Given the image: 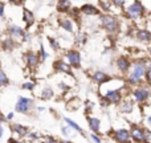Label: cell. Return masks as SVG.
<instances>
[{"mask_svg":"<svg viewBox=\"0 0 151 143\" xmlns=\"http://www.w3.org/2000/svg\"><path fill=\"white\" fill-rule=\"evenodd\" d=\"M102 23H104V27L109 32H115L118 28L117 21H115L111 16H104V17H102Z\"/></svg>","mask_w":151,"mask_h":143,"instance_id":"cell-1","label":"cell"},{"mask_svg":"<svg viewBox=\"0 0 151 143\" xmlns=\"http://www.w3.org/2000/svg\"><path fill=\"white\" fill-rule=\"evenodd\" d=\"M142 13H143V7H142V4H141L139 1H137V3H134V4H131L130 8H129V15H130L133 19L139 17Z\"/></svg>","mask_w":151,"mask_h":143,"instance_id":"cell-2","label":"cell"},{"mask_svg":"<svg viewBox=\"0 0 151 143\" xmlns=\"http://www.w3.org/2000/svg\"><path fill=\"white\" fill-rule=\"evenodd\" d=\"M29 105H31V99L21 97V98L19 99L17 105H16V110L20 111V113H27L28 111V109H29Z\"/></svg>","mask_w":151,"mask_h":143,"instance_id":"cell-3","label":"cell"},{"mask_svg":"<svg viewBox=\"0 0 151 143\" xmlns=\"http://www.w3.org/2000/svg\"><path fill=\"white\" fill-rule=\"evenodd\" d=\"M143 73H145V66L143 65H137L135 68H134V72L131 73V75H130V80L133 81L134 83L135 82H138L139 80H141V77L143 75Z\"/></svg>","mask_w":151,"mask_h":143,"instance_id":"cell-4","label":"cell"},{"mask_svg":"<svg viewBox=\"0 0 151 143\" xmlns=\"http://www.w3.org/2000/svg\"><path fill=\"white\" fill-rule=\"evenodd\" d=\"M68 60L74 68H78L81 63V57H80V53L76 52V50H72V52L68 53Z\"/></svg>","mask_w":151,"mask_h":143,"instance_id":"cell-5","label":"cell"},{"mask_svg":"<svg viewBox=\"0 0 151 143\" xmlns=\"http://www.w3.org/2000/svg\"><path fill=\"white\" fill-rule=\"evenodd\" d=\"M115 139H117L118 142H122V143H126L129 142V133L127 130H118L117 133H115Z\"/></svg>","mask_w":151,"mask_h":143,"instance_id":"cell-6","label":"cell"},{"mask_svg":"<svg viewBox=\"0 0 151 143\" xmlns=\"http://www.w3.org/2000/svg\"><path fill=\"white\" fill-rule=\"evenodd\" d=\"M134 96H135V98L138 101H145L149 97V90L147 89H138V90H135Z\"/></svg>","mask_w":151,"mask_h":143,"instance_id":"cell-7","label":"cell"},{"mask_svg":"<svg viewBox=\"0 0 151 143\" xmlns=\"http://www.w3.org/2000/svg\"><path fill=\"white\" fill-rule=\"evenodd\" d=\"M131 135H133V138L135 139V141H138V142L145 141V131L141 130V129H133Z\"/></svg>","mask_w":151,"mask_h":143,"instance_id":"cell-8","label":"cell"},{"mask_svg":"<svg viewBox=\"0 0 151 143\" xmlns=\"http://www.w3.org/2000/svg\"><path fill=\"white\" fill-rule=\"evenodd\" d=\"M106 97L109 98V101L118 102V101H119V98H121V94H119V91H118V90H110V91H107Z\"/></svg>","mask_w":151,"mask_h":143,"instance_id":"cell-9","label":"cell"},{"mask_svg":"<svg viewBox=\"0 0 151 143\" xmlns=\"http://www.w3.org/2000/svg\"><path fill=\"white\" fill-rule=\"evenodd\" d=\"M27 63H28V65L31 66V68H35V66L37 65V63H39V58H37L36 55L29 53V55L27 56Z\"/></svg>","mask_w":151,"mask_h":143,"instance_id":"cell-10","label":"cell"},{"mask_svg":"<svg viewBox=\"0 0 151 143\" xmlns=\"http://www.w3.org/2000/svg\"><path fill=\"white\" fill-rule=\"evenodd\" d=\"M81 11H82V13H86V15H97V13H98V11H97L93 5H89V4L83 5V7L81 8Z\"/></svg>","mask_w":151,"mask_h":143,"instance_id":"cell-11","label":"cell"},{"mask_svg":"<svg viewBox=\"0 0 151 143\" xmlns=\"http://www.w3.org/2000/svg\"><path fill=\"white\" fill-rule=\"evenodd\" d=\"M89 126L93 131H98L99 129V119L97 118H89Z\"/></svg>","mask_w":151,"mask_h":143,"instance_id":"cell-12","label":"cell"},{"mask_svg":"<svg viewBox=\"0 0 151 143\" xmlns=\"http://www.w3.org/2000/svg\"><path fill=\"white\" fill-rule=\"evenodd\" d=\"M117 65H118V68L121 69V70H127V68H129V61L126 60V58H119L118 60V63H117Z\"/></svg>","mask_w":151,"mask_h":143,"instance_id":"cell-13","label":"cell"},{"mask_svg":"<svg viewBox=\"0 0 151 143\" xmlns=\"http://www.w3.org/2000/svg\"><path fill=\"white\" fill-rule=\"evenodd\" d=\"M94 80L97 81V82H105V81H107L109 80V77H107L105 73H101V72H98V73H96L94 74Z\"/></svg>","mask_w":151,"mask_h":143,"instance_id":"cell-14","label":"cell"},{"mask_svg":"<svg viewBox=\"0 0 151 143\" xmlns=\"http://www.w3.org/2000/svg\"><path fill=\"white\" fill-rule=\"evenodd\" d=\"M24 21H25L28 25H31V24L33 23V15L27 9H24Z\"/></svg>","mask_w":151,"mask_h":143,"instance_id":"cell-15","label":"cell"},{"mask_svg":"<svg viewBox=\"0 0 151 143\" xmlns=\"http://www.w3.org/2000/svg\"><path fill=\"white\" fill-rule=\"evenodd\" d=\"M56 68L58 69V70H63V72H66V73H70V68H69L68 65H65L64 63H56Z\"/></svg>","mask_w":151,"mask_h":143,"instance_id":"cell-16","label":"cell"},{"mask_svg":"<svg viewBox=\"0 0 151 143\" xmlns=\"http://www.w3.org/2000/svg\"><path fill=\"white\" fill-rule=\"evenodd\" d=\"M139 39L143 40V41H149V40H151L150 32H147V31H141V32H139Z\"/></svg>","mask_w":151,"mask_h":143,"instance_id":"cell-17","label":"cell"},{"mask_svg":"<svg viewBox=\"0 0 151 143\" xmlns=\"http://www.w3.org/2000/svg\"><path fill=\"white\" fill-rule=\"evenodd\" d=\"M9 32L13 36H21V34H24V32L21 31V28H19V27H11Z\"/></svg>","mask_w":151,"mask_h":143,"instance_id":"cell-18","label":"cell"},{"mask_svg":"<svg viewBox=\"0 0 151 143\" xmlns=\"http://www.w3.org/2000/svg\"><path fill=\"white\" fill-rule=\"evenodd\" d=\"M13 129H15V131L16 133H19L20 135H25L27 134V129L23 127V126H20V125H15L13 126Z\"/></svg>","mask_w":151,"mask_h":143,"instance_id":"cell-19","label":"cell"},{"mask_svg":"<svg viewBox=\"0 0 151 143\" xmlns=\"http://www.w3.org/2000/svg\"><path fill=\"white\" fill-rule=\"evenodd\" d=\"M133 110V102H126V103L122 105V111L125 113H129Z\"/></svg>","mask_w":151,"mask_h":143,"instance_id":"cell-20","label":"cell"},{"mask_svg":"<svg viewBox=\"0 0 151 143\" xmlns=\"http://www.w3.org/2000/svg\"><path fill=\"white\" fill-rule=\"evenodd\" d=\"M65 121H66V123H68L69 126H72V127H73V129H76V130H77V131H80V133L82 134V130H81V127H80V126H78V125H76V123L73 122V121H70V119H69V118H66Z\"/></svg>","mask_w":151,"mask_h":143,"instance_id":"cell-21","label":"cell"},{"mask_svg":"<svg viewBox=\"0 0 151 143\" xmlns=\"http://www.w3.org/2000/svg\"><path fill=\"white\" fill-rule=\"evenodd\" d=\"M7 83H8L7 75H5L3 72H0V85H7Z\"/></svg>","mask_w":151,"mask_h":143,"instance_id":"cell-22","label":"cell"},{"mask_svg":"<svg viewBox=\"0 0 151 143\" xmlns=\"http://www.w3.org/2000/svg\"><path fill=\"white\" fill-rule=\"evenodd\" d=\"M52 96H53V91H52V89H49V88H47L44 90V93H42V97H44V98H50Z\"/></svg>","mask_w":151,"mask_h":143,"instance_id":"cell-23","label":"cell"},{"mask_svg":"<svg viewBox=\"0 0 151 143\" xmlns=\"http://www.w3.org/2000/svg\"><path fill=\"white\" fill-rule=\"evenodd\" d=\"M69 0H61L60 1V4H58V8H60V9H65V8H68L69 7Z\"/></svg>","mask_w":151,"mask_h":143,"instance_id":"cell-24","label":"cell"},{"mask_svg":"<svg viewBox=\"0 0 151 143\" xmlns=\"http://www.w3.org/2000/svg\"><path fill=\"white\" fill-rule=\"evenodd\" d=\"M61 25H63L64 28H65L66 31H69V32L73 29V28H72V23H70V21H63V24H61Z\"/></svg>","mask_w":151,"mask_h":143,"instance_id":"cell-25","label":"cell"},{"mask_svg":"<svg viewBox=\"0 0 151 143\" xmlns=\"http://www.w3.org/2000/svg\"><path fill=\"white\" fill-rule=\"evenodd\" d=\"M9 48H12V41H11V40H5L4 41V49H9Z\"/></svg>","mask_w":151,"mask_h":143,"instance_id":"cell-26","label":"cell"},{"mask_svg":"<svg viewBox=\"0 0 151 143\" xmlns=\"http://www.w3.org/2000/svg\"><path fill=\"white\" fill-rule=\"evenodd\" d=\"M24 89H33V83H31V82H28V83H24Z\"/></svg>","mask_w":151,"mask_h":143,"instance_id":"cell-27","label":"cell"},{"mask_svg":"<svg viewBox=\"0 0 151 143\" xmlns=\"http://www.w3.org/2000/svg\"><path fill=\"white\" fill-rule=\"evenodd\" d=\"M147 78H149V82L151 83V66L149 68V72H147Z\"/></svg>","mask_w":151,"mask_h":143,"instance_id":"cell-28","label":"cell"},{"mask_svg":"<svg viewBox=\"0 0 151 143\" xmlns=\"http://www.w3.org/2000/svg\"><path fill=\"white\" fill-rule=\"evenodd\" d=\"M114 3H115V4H118V5H123L125 0H114Z\"/></svg>","mask_w":151,"mask_h":143,"instance_id":"cell-29","label":"cell"},{"mask_svg":"<svg viewBox=\"0 0 151 143\" xmlns=\"http://www.w3.org/2000/svg\"><path fill=\"white\" fill-rule=\"evenodd\" d=\"M45 57H47V55H45L44 49H42V48H41V58H42V60H44V58H45Z\"/></svg>","mask_w":151,"mask_h":143,"instance_id":"cell-30","label":"cell"},{"mask_svg":"<svg viewBox=\"0 0 151 143\" xmlns=\"http://www.w3.org/2000/svg\"><path fill=\"white\" fill-rule=\"evenodd\" d=\"M3 13H4V7L0 5V16H3Z\"/></svg>","mask_w":151,"mask_h":143,"instance_id":"cell-31","label":"cell"},{"mask_svg":"<svg viewBox=\"0 0 151 143\" xmlns=\"http://www.w3.org/2000/svg\"><path fill=\"white\" fill-rule=\"evenodd\" d=\"M63 133H64V134H65V135H68V134H69L68 129H65V127H64V129H63Z\"/></svg>","mask_w":151,"mask_h":143,"instance_id":"cell-32","label":"cell"},{"mask_svg":"<svg viewBox=\"0 0 151 143\" xmlns=\"http://www.w3.org/2000/svg\"><path fill=\"white\" fill-rule=\"evenodd\" d=\"M93 139H94V141H96L97 143H99V138H97L96 135H93Z\"/></svg>","mask_w":151,"mask_h":143,"instance_id":"cell-33","label":"cell"},{"mask_svg":"<svg viewBox=\"0 0 151 143\" xmlns=\"http://www.w3.org/2000/svg\"><path fill=\"white\" fill-rule=\"evenodd\" d=\"M3 135V129H1V126H0V137Z\"/></svg>","mask_w":151,"mask_h":143,"instance_id":"cell-34","label":"cell"},{"mask_svg":"<svg viewBox=\"0 0 151 143\" xmlns=\"http://www.w3.org/2000/svg\"><path fill=\"white\" fill-rule=\"evenodd\" d=\"M9 143H17V142H15L13 139H9Z\"/></svg>","mask_w":151,"mask_h":143,"instance_id":"cell-35","label":"cell"},{"mask_svg":"<svg viewBox=\"0 0 151 143\" xmlns=\"http://www.w3.org/2000/svg\"><path fill=\"white\" fill-rule=\"evenodd\" d=\"M9 1H13V3H15V1H17V0H9Z\"/></svg>","mask_w":151,"mask_h":143,"instance_id":"cell-36","label":"cell"},{"mask_svg":"<svg viewBox=\"0 0 151 143\" xmlns=\"http://www.w3.org/2000/svg\"><path fill=\"white\" fill-rule=\"evenodd\" d=\"M149 122H150V123H151V117H150V118H149Z\"/></svg>","mask_w":151,"mask_h":143,"instance_id":"cell-37","label":"cell"},{"mask_svg":"<svg viewBox=\"0 0 151 143\" xmlns=\"http://www.w3.org/2000/svg\"><path fill=\"white\" fill-rule=\"evenodd\" d=\"M64 143H68V142H64Z\"/></svg>","mask_w":151,"mask_h":143,"instance_id":"cell-38","label":"cell"}]
</instances>
